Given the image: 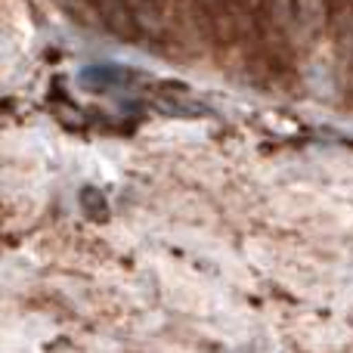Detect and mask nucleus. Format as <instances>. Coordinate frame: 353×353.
<instances>
[{"label":"nucleus","mask_w":353,"mask_h":353,"mask_svg":"<svg viewBox=\"0 0 353 353\" xmlns=\"http://www.w3.org/2000/svg\"><path fill=\"white\" fill-rule=\"evenodd\" d=\"M254 22L285 41L294 31V0H254Z\"/></svg>","instance_id":"nucleus-1"},{"label":"nucleus","mask_w":353,"mask_h":353,"mask_svg":"<svg viewBox=\"0 0 353 353\" xmlns=\"http://www.w3.org/2000/svg\"><path fill=\"white\" fill-rule=\"evenodd\" d=\"M90 3L97 6L105 28L115 37L134 41V37L140 34V22H137V12H134V6H130V0H90Z\"/></svg>","instance_id":"nucleus-2"},{"label":"nucleus","mask_w":353,"mask_h":353,"mask_svg":"<svg viewBox=\"0 0 353 353\" xmlns=\"http://www.w3.org/2000/svg\"><path fill=\"white\" fill-rule=\"evenodd\" d=\"M329 19V0H294V28L316 34Z\"/></svg>","instance_id":"nucleus-3"}]
</instances>
